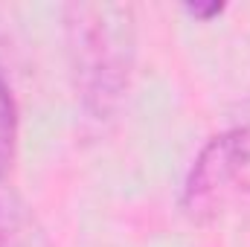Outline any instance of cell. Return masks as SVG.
Listing matches in <instances>:
<instances>
[{"label": "cell", "instance_id": "obj_2", "mask_svg": "<svg viewBox=\"0 0 250 247\" xmlns=\"http://www.w3.org/2000/svg\"><path fill=\"white\" fill-rule=\"evenodd\" d=\"M233 198H250V102L242 105V117L212 134L192 160L181 209L192 221H209Z\"/></svg>", "mask_w": 250, "mask_h": 247}, {"label": "cell", "instance_id": "obj_1", "mask_svg": "<svg viewBox=\"0 0 250 247\" xmlns=\"http://www.w3.org/2000/svg\"><path fill=\"white\" fill-rule=\"evenodd\" d=\"M67 64L87 120L108 123L123 108L137 67V9L117 0L67 3L62 9Z\"/></svg>", "mask_w": 250, "mask_h": 247}, {"label": "cell", "instance_id": "obj_3", "mask_svg": "<svg viewBox=\"0 0 250 247\" xmlns=\"http://www.w3.org/2000/svg\"><path fill=\"white\" fill-rule=\"evenodd\" d=\"M0 247H50L41 218L9 178H0Z\"/></svg>", "mask_w": 250, "mask_h": 247}, {"label": "cell", "instance_id": "obj_4", "mask_svg": "<svg viewBox=\"0 0 250 247\" xmlns=\"http://www.w3.org/2000/svg\"><path fill=\"white\" fill-rule=\"evenodd\" d=\"M18 134H21V111L12 90V82L0 70V178L12 175L15 154H18Z\"/></svg>", "mask_w": 250, "mask_h": 247}, {"label": "cell", "instance_id": "obj_5", "mask_svg": "<svg viewBox=\"0 0 250 247\" xmlns=\"http://www.w3.org/2000/svg\"><path fill=\"white\" fill-rule=\"evenodd\" d=\"M224 3H209V6H201V3H187L184 6V12L192 15V18H198V21H209V18H218V15H224Z\"/></svg>", "mask_w": 250, "mask_h": 247}]
</instances>
